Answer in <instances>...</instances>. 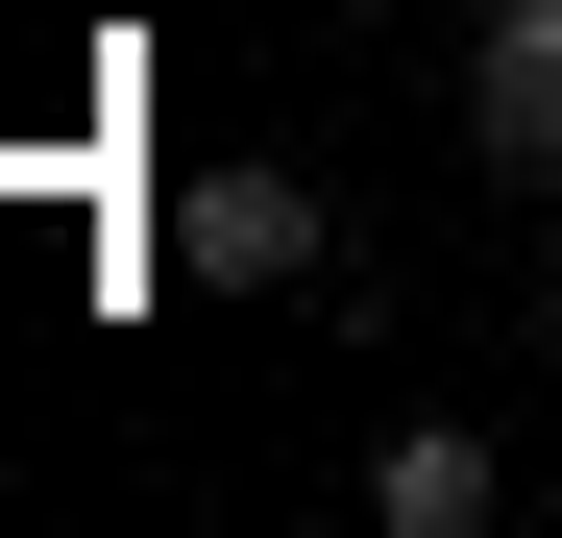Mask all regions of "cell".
Listing matches in <instances>:
<instances>
[{"label": "cell", "instance_id": "cell-2", "mask_svg": "<svg viewBox=\"0 0 562 538\" xmlns=\"http://www.w3.org/2000/svg\"><path fill=\"white\" fill-rule=\"evenodd\" d=\"M464 147L562 171V0H490V25H464Z\"/></svg>", "mask_w": 562, "mask_h": 538}, {"label": "cell", "instance_id": "cell-3", "mask_svg": "<svg viewBox=\"0 0 562 538\" xmlns=\"http://www.w3.org/2000/svg\"><path fill=\"white\" fill-rule=\"evenodd\" d=\"M490 440H464V416H392V440H367V514H392V538H490Z\"/></svg>", "mask_w": 562, "mask_h": 538}, {"label": "cell", "instance_id": "cell-4", "mask_svg": "<svg viewBox=\"0 0 562 538\" xmlns=\"http://www.w3.org/2000/svg\"><path fill=\"white\" fill-rule=\"evenodd\" d=\"M538 368H562V269H538Z\"/></svg>", "mask_w": 562, "mask_h": 538}, {"label": "cell", "instance_id": "cell-1", "mask_svg": "<svg viewBox=\"0 0 562 538\" xmlns=\"http://www.w3.org/2000/svg\"><path fill=\"white\" fill-rule=\"evenodd\" d=\"M171 269L196 294H318V171H171Z\"/></svg>", "mask_w": 562, "mask_h": 538}]
</instances>
